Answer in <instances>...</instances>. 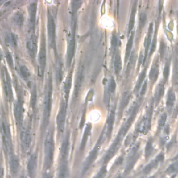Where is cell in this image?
I'll return each mask as SVG.
<instances>
[{"instance_id": "f546056e", "label": "cell", "mask_w": 178, "mask_h": 178, "mask_svg": "<svg viewBox=\"0 0 178 178\" xmlns=\"http://www.w3.org/2000/svg\"><path fill=\"white\" fill-rule=\"evenodd\" d=\"M134 36H135V33L131 32L130 34V36L129 38L128 42L127 43V46H126V51H125V62L127 61L128 59L130 58L131 49H132L133 46V41H134Z\"/></svg>"}, {"instance_id": "e0dca14e", "label": "cell", "mask_w": 178, "mask_h": 178, "mask_svg": "<svg viewBox=\"0 0 178 178\" xmlns=\"http://www.w3.org/2000/svg\"><path fill=\"white\" fill-rule=\"evenodd\" d=\"M27 50L31 58L34 60L36 56L38 51V40L37 37L33 34L30 39L27 43Z\"/></svg>"}, {"instance_id": "6da1fadb", "label": "cell", "mask_w": 178, "mask_h": 178, "mask_svg": "<svg viewBox=\"0 0 178 178\" xmlns=\"http://www.w3.org/2000/svg\"><path fill=\"white\" fill-rule=\"evenodd\" d=\"M52 80L51 77L49 79L47 91H46L45 99H44L43 105V120H42V130H45L50 122V117L51 114L52 108Z\"/></svg>"}, {"instance_id": "11a10c76", "label": "cell", "mask_w": 178, "mask_h": 178, "mask_svg": "<svg viewBox=\"0 0 178 178\" xmlns=\"http://www.w3.org/2000/svg\"><path fill=\"white\" fill-rule=\"evenodd\" d=\"M43 178H52V175L50 172H45L44 173Z\"/></svg>"}, {"instance_id": "7a4b0ae2", "label": "cell", "mask_w": 178, "mask_h": 178, "mask_svg": "<svg viewBox=\"0 0 178 178\" xmlns=\"http://www.w3.org/2000/svg\"><path fill=\"white\" fill-rule=\"evenodd\" d=\"M54 152V141L53 130H50L45 141V166L46 169L51 168L52 165Z\"/></svg>"}, {"instance_id": "8992f818", "label": "cell", "mask_w": 178, "mask_h": 178, "mask_svg": "<svg viewBox=\"0 0 178 178\" xmlns=\"http://www.w3.org/2000/svg\"><path fill=\"white\" fill-rule=\"evenodd\" d=\"M38 64H39V74L42 77L44 74V71L45 69L46 65V59H47V56H46V43H45V38L44 36V34L42 35L40 43V48L39 54H38Z\"/></svg>"}, {"instance_id": "4316f807", "label": "cell", "mask_w": 178, "mask_h": 178, "mask_svg": "<svg viewBox=\"0 0 178 178\" xmlns=\"http://www.w3.org/2000/svg\"><path fill=\"white\" fill-rule=\"evenodd\" d=\"M68 161H61L59 170V178H67L68 176Z\"/></svg>"}, {"instance_id": "60d3db41", "label": "cell", "mask_w": 178, "mask_h": 178, "mask_svg": "<svg viewBox=\"0 0 178 178\" xmlns=\"http://www.w3.org/2000/svg\"><path fill=\"white\" fill-rule=\"evenodd\" d=\"M36 100H37V92H36L35 86H34V87H33V89L31 90V103H30V105H31V107L33 111H34L35 109V105H36Z\"/></svg>"}, {"instance_id": "74e56055", "label": "cell", "mask_w": 178, "mask_h": 178, "mask_svg": "<svg viewBox=\"0 0 178 178\" xmlns=\"http://www.w3.org/2000/svg\"><path fill=\"white\" fill-rule=\"evenodd\" d=\"M164 93V87L163 85L159 84L157 86V89H156L155 93V100L156 102V104H157L159 102L161 98L163 97Z\"/></svg>"}, {"instance_id": "816d5d0a", "label": "cell", "mask_w": 178, "mask_h": 178, "mask_svg": "<svg viewBox=\"0 0 178 178\" xmlns=\"http://www.w3.org/2000/svg\"><path fill=\"white\" fill-rule=\"evenodd\" d=\"M6 60L9 65L10 66V68H13V60L12 58V55L9 52H6Z\"/></svg>"}, {"instance_id": "7dc6e473", "label": "cell", "mask_w": 178, "mask_h": 178, "mask_svg": "<svg viewBox=\"0 0 178 178\" xmlns=\"http://www.w3.org/2000/svg\"><path fill=\"white\" fill-rule=\"evenodd\" d=\"M106 172L107 171H106V166H102V168L100 169V171L98 172V173L94 178H105L106 175Z\"/></svg>"}, {"instance_id": "7402d4cb", "label": "cell", "mask_w": 178, "mask_h": 178, "mask_svg": "<svg viewBox=\"0 0 178 178\" xmlns=\"http://www.w3.org/2000/svg\"><path fill=\"white\" fill-rule=\"evenodd\" d=\"M152 33H153V24L151 23L149 26L148 31H147V34L146 35V38H145L144 41V47H145V57L143 61L145 62L146 59V57L147 55V52H148L150 46V43H151L152 40Z\"/></svg>"}, {"instance_id": "680465c9", "label": "cell", "mask_w": 178, "mask_h": 178, "mask_svg": "<svg viewBox=\"0 0 178 178\" xmlns=\"http://www.w3.org/2000/svg\"><path fill=\"white\" fill-rule=\"evenodd\" d=\"M150 178H155V177H150Z\"/></svg>"}, {"instance_id": "4fadbf2b", "label": "cell", "mask_w": 178, "mask_h": 178, "mask_svg": "<svg viewBox=\"0 0 178 178\" xmlns=\"http://www.w3.org/2000/svg\"><path fill=\"white\" fill-rule=\"evenodd\" d=\"M139 107H140V104L136 102L135 106L132 107V109H131V113L130 114V116H129L127 120L125 123V125H123V127H122V128L120 129V131H121L124 135H125V134L127 133V131L129 130V129L131 127V125H132V122L134 120H135L136 116V114L138 113Z\"/></svg>"}, {"instance_id": "d590c367", "label": "cell", "mask_w": 178, "mask_h": 178, "mask_svg": "<svg viewBox=\"0 0 178 178\" xmlns=\"http://www.w3.org/2000/svg\"><path fill=\"white\" fill-rule=\"evenodd\" d=\"M178 172V156L173 163L168 166L166 170V173L170 175H175Z\"/></svg>"}, {"instance_id": "d6a6232c", "label": "cell", "mask_w": 178, "mask_h": 178, "mask_svg": "<svg viewBox=\"0 0 178 178\" xmlns=\"http://www.w3.org/2000/svg\"><path fill=\"white\" fill-rule=\"evenodd\" d=\"M114 66L115 73H116L117 75H118L120 72V71H121L122 70V59L119 54H117L116 56H115Z\"/></svg>"}, {"instance_id": "836d02e7", "label": "cell", "mask_w": 178, "mask_h": 178, "mask_svg": "<svg viewBox=\"0 0 178 178\" xmlns=\"http://www.w3.org/2000/svg\"><path fill=\"white\" fill-rule=\"evenodd\" d=\"M24 15L21 12L15 13L13 16V22L15 25L18 27H21L24 24Z\"/></svg>"}, {"instance_id": "d6986e66", "label": "cell", "mask_w": 178, "mask_h": 178, "mask_svg": "<svg viewBox=\"0 0 178 178\" xmlns=\"http://www.w3.org/2000/svg\"><path fill=\"white\" fill-rule=\"evenodd\" d=\"M29 14V29L30 31H34L35 20H36V13H37V3L33 2L29 5L28 8Z\"/></svg>"}, {"instance_id": "ee69618b", "label": "cell", "mask_w": 178, "mask_h": 178, "mask_svg": "<svg viewBox=\"0 0 178 178\" xmlns=\"http://www.w3.org/2000/svg\"><path fill=\"white\" fill-rule=\"evenodd\" d=\"M167 119V116L166 114H163L159 118V120L158 121V128L159 130H161V128H163L165 125V123Z\"/></svg>"}, {"instance_id": "484cf974", "label": "cell", "mask_w": 178, "mask_h": 178, "mask_svg": "<svg viewBox=\"0 0 178 178\" xmlns=\"http://www.w3.org/2000/svg\"><path fill=\"white\" fill-rule=\"evenodd\" d=\"M72 72H70L69 73V75H68L66 79H65V84H64L65 98L67 101H68V97H69V95H70V90H71V86H72Z\"/></svg>"}, {"instance_id": "c3c4849f", "label": "cell", "mask_w": 178, "mask_h": 178, "mask_svg": "<svg viewBox=\"0 0 178 178\" xmlns=\"http://www.w3.org/2000/svg\"><path fill=\"white\" fill-rule=\"evenodd\" d=\"M111 48L112 49H116L118 46V38L117 35L116 34H113L111 37Z\"/></svg>"}, {"instance_id": "52a82bcc", "label": "cell", "mask_w": 178, "mask_h": 178, "mask_svg": "<svg viewBox=\"0 0 178 178\" xmlns=\"http://www.w3.org/2000/svg\"><path fill=\"white\" fill-rule=\"evenodd\" d=\"M66 111L67 104L65 102V100H62L61 102V105H60L59 111L56 118L57 129H58V131L60 134L62 133L64 130L65 117H66Z\"/></svg>"}, {"instance_id": "7c38bea8", "label": "cell", "mask_w": 178, "mask_h": 178, "mask_svg": "<svg viewBox=\"0 0 178 178\" xmlns=\"http://www.w3.org/2000/svg\"><path fill=\"white\" fill-rule=\"evenodd\" d=\"M139 147V145L136 144V146L133 147L132 150H131V152L130 155V157L128 158L127 162L125 166V172L126 174L129 173V172L131 171V170L133 168L134 166H135L136 161L138 159V158L139 157V154L138 152Z\"/></svg>"}, {"instance_id": "603a6c76", "label": "cell", "mask_w": 178, "mask_h": 178, "mask_svg": "<svg viewBox=\"0 0 178 178\" xmlns=\"http://www.w3.org/2000/svg\"><path fill=\"white\" fill-rule=\"evenodd\" d=\"M164 160V155L163 154H160L159 155L157 158L155 159V160L152 161L151 162L150 164H147V165L145 167L144 169H143V172L145 174H147L149 173L150 171H152V169H154L156 166L158 165L159 163L161 162V161H163Z\"/></svg>"}, {"instance_id": "ac0fdd59", "label": "cell", "mask_w": 178, "mask_h": 178, "mask_svg": "<svg viewBox=\"0 0 178 178\" xmlns=\"http://www.w3.org/2000/svg\"><path fill=\"white\" fill-rule=\"evenodd\" d=\"M37 162H38V157L37 155L34 153L33 154L31 157L29 158L28 164H27V172L30 178H34L35 175V171L37 168Z\"/></svg>"}, {"instance_id": "f35d334b", "label": "cell", "mask_w": 178, "mask_h": 178, "mask_svg": "<svg viewBox=\"0 0 178 178\" xmlns=\"http://www.w3.org/2000/svg\"><path fill=\"white\" fill-rule=\"evenodd\" d=\"M146 70L145 69L143 72H142L140 75L139 76V79L137 80V82H136V86L135 88V93H138L139 91V90L141 89V86L142 84L145 79V77H146Z\"/></svg>"}, {"instance_id": "44dd1931", "label": "cell", "mask_w": 178, "mask_h": 178, "mask_svg": "<svg viewBox=\"0 0 178 178\" xmlns=\"http://www.w3.org/2000/svg\"><path fill=\"white\" fill-rule=\"evenodd\" d=\"M70 147V135L69 133L65 136L64 141H63L61 148V161H68V155L69 152Z\"/></svg>"}, {"instance_id": "e575fe53", "label": "cell", "mask_w": 178, "mask_h": 178, "mask_svg": "<svg viewBox=\"0 0 178 178\" xmlns=\"http://www.w3.org/2000/svg\"><path fill=\"white\" fill-rule=\"evenodd\" d=\"M158 75H159V65L157 64H155V65H152L149 74V78L150 79V81L155 82L157 80Z\"/></svg>"}, {"instance_id": "b9f144b4", "label": "cell", "mask_w": 178, "mask_h": 178, "mask_svg": "<svg viewBox=\"0 0 178 178\" xmlns=\"http://www.w3.org/2000/svg\"><path fill=\"white\" fill-rule=\"evenodd\" d=\"M153 141L152 139H150L147 142L146 150H145V155H146V159L148 158L150 155H151L152 152L153 151Z\"/></svg>"}, {"instance_id": "8d00e7d4", "label": "cell", "mask_w": 178, "mask_h": 178, "mask_svg": "<svg viewBox=\"0 0 178 178\" xmlns=\"http://www.w3.org/2000/svg\"><path fill=\"white\" fill-rule=\"evenodd\" d=\"M19 70H20V75L23 78L24 80H28L30 77V75H31V73H30V71L27 68V67L24 65H21L19 67Z\"/></svg>"}, {"instance_id": "2e32d148", "label": "cell", "mask_w": 178, "mask_h": 178, "mask_svg": "<svg viewBox=\"0 0 178 178\" xmlns=\"http://www.w3.org/2000/svg\"><path fill=\"white\" fill-rule=\"evenodd\" d=\"M84 80V70L81 68L79 70L77 74L76 79H75V88H74V93H73V99L76 100L79 95V93L81 89L82 85H83Z\"/></svg>"}, {"instance_id": "6f0895ef", "label": "cell", "mask_w": 178, "mask_h": 178, "mask_svg": "<svg viewBox=\"0 0 178 178\" xmlns=\"http://www.w3.org/2000/svg\"><path fill=\"white\" fill-rule=\"evenodd\" d=\"M20 178H24V176H23V175H22V176L20 177Z\"/></svg>"}, {"instance_id": "9f6ffc18", "label": "cell", "mask_w": 178, "mask_h": 178, "mask_svg": "<svg viewBox=\"0 0 178 178\" xmlns=\"http://www.w3.org/2000/svg\"><path fill=\"white\" fill-rule=\"evenodd\" d=\"M116 178H123L122 176H118V177H116Z\"/></svg>"}, {"instance_id": "d4e9b609", "label": "cell", "mask_w": 178, "mask_h": 178, "mask_svg": "<svg viewBox=\"0 0 178 178\" xmlns=\"http://www.w3.org/2000/svg\"><path fill=\"white\" fill-rule=\"evenodd\" d=\"M131 98V94L129 91L125 92L124 93L122 94V99L120 100V105H119V114H120L122 112L124 111V109L127 107V106L128 105L129 102H130V100Z\"/></svg>"}, {"instance_id": "4dcf8cb0", "label": "cell", "mask_w": 178, "mask_h": 178, "mask_svg": "<svg viewBox=\"0 0 178 178\" xmlns=\"http://www.w3.org/2000/svg\"><path fill=\"white\" fill-rule=\"evenodd\" d=\"M136 4L137 2H135V4L132 7V9H131V15H130V22H129V25H128V33H131L132 29L134 28V26H135V15H136Z\"/></svg>"}, {"instance_id": "9a60e30c", "label": "cell", "mask_w": 178, "mask_h": 178, "mask_svg": "<svg viewBox=\"0 0 178 178\" xmlns=\"http://www.w3.org/2000/svg\"><path fill=\"white\" fill-rule=\"evenodd\" d=\"M20 141L22 148L23 149L24 151H27V150H29L31 142V131L29 127L23 128V131H21Z\"/></svg>"}, {"instance_id": "f1b7e54d", "label": "cell", "mask_w": 178, "mask_h": 178, "mask_svg": "<svg viewBox=\"0 0 178 178\" xmlns=\"http://www.w3.org/2000/svg\"><path fill=\"white\" fill-rule=\"evenodd\" d=\"M175 102V94L172 90H170L167 96L166 100V106L168 111H171L172 108H173L174 104Z\"/></svg>"}, {"instance_id": "f5cc1de1", "label": "cell", "mask_w": 178, "mask_h": 178, "mask_svg": "<svg viewBox=\"0 0 178 178\" xmlns=\"http://www.w3.org/2000/svg\"><path fill=\"white\" fill-rule=\"evenodd\" d=\"M146 88H147V81H145V83L143 84V86H142V89L141 90L140 92L141 95H143L145 94V93L146 91Z\"/></svg>"}, {"instance_id": "1f68e13d", "label": "cell", "mask_w": 178, "mask_h": 178, "mask_svg": "<svg viewBox=\"0 0 178 178\" xmlns=\"http://www.w3.org/2000/svg\"><path fill=\"white\" fill-rule=\"evenodd\" d=\"M91 125L89 124L87 125L86 130L84 131V134L83 136V138H82V140L81 142V146H80V150H84V147L86 146V144L87 143L88 139H89V136L91 135Z\"/></svg>"}, {"instance_id": "30bf717a", "label": "cell", "mask_w": 178, "mask_h": 178, "mask_svg": "<svg viewBox=\"0 0 178 178\" xmlns=\"http://www.w3.org/2000/svg\"><path fill=\"white\" fill-rule=\"evenodd\" d=\"M2 85H3L4 93L6 96V98L9 101L12 100H13V92H12V87H11V81H10V77L9 75V74L7 73L6 70L2 69Z\"/></svg>"}, {"instance_id": "ba28073f", "label": "cell", "mask_w": 178, "mask_h": 178, "mask_svg": "<svg viewBox=\"0 0 178 178\" xmlns=\"http://www.w3.org/2000/svg\"><path fill=\"white\" fill-rule=\"evenodd\" d=\"M2 136L5 152L8 153L11 148L12 143L9 125L5 122H2Z\"/></svg>"}, {"instance_id": "f907efd6", "label": "cell", "mask_w": 178, "mask_h": 178, "mask_svg": "<svg viewBox=\"0 0 178 178\" xmlns=\"http://www.w3.org/2000/svg\"><path fill=\"white\" fill-rule=\"evenodd\" d=\"M169 72H170V65H169L168 63H166L165 67H164V73H163L164 77V79H165V80H167V79L168 78Z\"/></svg>"}, {"instance_id": "8fae6325", "label": "cell", "mask_w": 178, "mask_h": 178, "mask_svg": "<svg viewBox=\"0 0 178 178\" xmlns=\"http://www.w3.org/2000/svg\"><path fill=\"white\" fill-rule=\"evenodd\" d=\"M152 107L148 109L147 111L146 115L143 117V118L141 120V121L139 122L136 130L139 133L146 134L147 131L150 130V125H151V116H152Z\"/></svg>"}, {"instance_id": "ffe728a7", "label": "cell", "mask_w": 178, "mask_h": 178, "mask_svg": "<svg viewBox=\"0 0 178 178\" xmlns=\"http://www.w3.org/2000/svg\"><path fill=\"white\" fill-rule=\"evenodd\" d=\"M115 118H116V111L115 109H112L111 111L109 113L107 122H106V136L107 138H109L111 135L112 130H113L114 121H115Z\"/></svg>"}, {"instance_id": "3957f363", "label": "cell", "mask_w": 178, "mask_h": 178, "mask_svg": "<svg viewBox=\"0 0 178 178\" xmlns=\"http://www.w3.org/2000/svg\"><path fill=\"white\" fill-rule=\"evenodd\" d=\"M76 15H72V25L69 34V39H68L67 56H66V63L68 66H70L72 63V60L75 54V29H76Z\"/></svg>"}, {"instance_id": "9c48e42d", "label": "cell", "mask_w": 178, "mask_h": 178, "mask_svg": "<svg viewBox=\"0 0 178 178\" xmlns=\"http://www.w3.org/2000/svg\"><path fill=\"white\" fill-rule=\"evenodd\" d=\"M123 136H124V135H123L120 131H119L117 137L116 138V139H115L114 141L113 142V143H112L111 145V146L109 147L108 152H106V154L105 155V158H104V164H106L112 157H114V155L116 154V152L118 151V150L119 149L120 143H121V141L123 138Z\"/></svg>"}, {"instance_id": "db71d44e", "label": "cell", "mask_w": 178, "mask_h": 178, "mask_svg": "<svg viewBox=\"0 0 178 178\" xmlns=\"http://www.w3.org/2000/svg\"><path fill=\"white\" fill-rule=\"evenodd\" d=\"M165 50V43H161V48H160V54H161V56L162 57L164 54V50Z\"/></svg>"}, {"instance_id": "ab89813d", "label": "cell", "mask_w": 178, "mask_h": 178, "mask_svg": "<svg viewBox=\"0 0 178 178\" xmlns=\"http://www.w3.org/2000/svg\"><path fill=\"white\" fill-rule=\"evenodd\" d=\"M56 78L57 83L60 84V82L62 81L63 79V68L62 64L61 61H59L56 65Z\"/></svg>"}, {"instance_id": "bcb514c9", "label": "cell", "mask_w": 178, "mask_h": 178, "mask_svg": "<svg viewBox=\"0 0 178 178\" xmlns=\"http://www.w3.org/2000/svg\"><path fill=\"white\" fill-rule=\"evenodd\" d=\"M82 4L81 2H73L72 3V15H76L77 11L78 9L80 8L81 5Z\"/></svg>"}, {"instance_id": "5b68a950", "label": "cell", "mask_w": 178, "mask_h": 178, "mask_svg": "<svg viewBox=\"0 0 178 178\" xmlns=\"http://www.w3.org/2000/svg\"><path fill=\"white\" fill-rule=\"evenodd\" d=\"M102 136H103V133L102 134V135H101V136L100 137L99 140H98V141L97 142L96 146H95L93 150L91 152V153H90L89 155L88 156V157L86 158V161H85V162L84 164L83 170H82V175L85 174V172L88 171V169L90 168V166H91V164L94 162L95 159H96L97 154H98V152H99V150L101 147V144H102Z\"/></svg>"}, {"instance_id": "f6af8a7d", "label": "cell", "mask_w": 178, "mask_h": 178, "mask_svg": "<svg viewBox=\"0 0 178 178\" xmlns=\"http://www.w3.org/2000/svg\"><path fill=\"white\" fill-rule=\"evenodd\" d=\"M108 89H109V91L110 93H114L115 91H116V83L113 78H111L110 80H109Z\"/></svg>"}, {"instance_id": "5bb4252c", "label": "cell", "mask_w": 178, "mask_h": 178, "mask_svg": "<svg viewBox=\"0 0 178 178\" xmlns=\"http://www.w3.org/2000/svg\"><path fill=\"white\" fill-rule=\"evenodd\" d=\"M23 104L21 100H18L14 105V116L16 125L18 128H20L23 125Z\"/></svg>"}, {"instance_id": "277c9868", "label": "cell", "mask_w": 178, "mask_h": 178, "mask_svg": "<svg viewBox=\"0 0 178 178\" xmlns=\"http://www.w3.org/2000/svg\"><path fill=\"white\" fill-rule=\"evenodd\" d=\"M48 33L49 42L50 47L53 49L55 54H56V26L54 20L50 13L48 15Z\"/></svg>"}, {"instance_id": "7bdbcfd3", "label": "cell", "mask_w": 178, "mask_h": 178, "mask_svg": "<svg viewBox=\"0 0 178 178\" xmlns=\"http://www.w3.org/2000/svg\"><path fill=\"white\" fill-rule=\"evenodd\" d=\"M146 20H147V16L146 13H141L140 14V17H139V30L140 29V31H141V29H143L145 24H146Z\"/></svg>"}, {"instance_id": "83f0119b", "label": "cell", "mask_w": 178, "mask_h": 178, "mask_svg": "<svg viewBox=\"0 0 178 178\" xmlns=\"http://www.w3.org/2000/svg\"><path fill=\"white\" fill-rule=\"evenodd\" d=\"M5 41H6L8 45H9L12 48L16 47L18 43L17 37H16V35L12 32L7 33L6 34V35H5Z\"/></svg>"}, {"instance_id": "cb8c5ba5", "label": "cell", "mask_w": 178, "mask_h": 178, "mask_svg": "<svg viewBox=\"0 0 178 178\" xmlns=\"http://www.w3.org/2000/svg\"><path fill=\"white\" fill-rule=\"evenodd\" d=\"M19 167H20V163H19L18 158L15 155H12L10 157V168L13 176H15L18 174Z\"/></svg>"}, {"instance_id": "681fc988", "label": "cell", "mask_w": 178, "mask_h": 178, "mask_svg": "<svg viewBox=\"0 0 178 178\" xmlns=\"http://www.w3.org/2000/svg\"><path fill=\"white\" fill-rule=\"evenodd\" d=\"M156 45H157V35H156V33H155L154 39H153V40H152L151 48H150V53H149L150 56H151L152 53L155 52V49H156Z\"/></svg>"}]
</instances>
